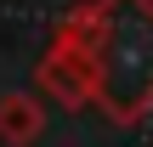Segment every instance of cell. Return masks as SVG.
Here are the masks:
<instances>
[{"mask_svg":"<svg viewBox=\"0 0 153 147\" xmlns=\"http://www.w3.org/2000/svg\"><path fill=\"white\" fill-rule=\"evenodd\" d=\"M62 108H91L97 102V91H91V68H85V57L68 45V40H51V51L40 57V74H34Z\"/></svg>","mask_w":153,"mask_h":147,"instance_id":"7a4b0ae2","label":"cell"},{"mask_svg":"<svg viewBox=\"0 0 153 147\" xmlns=\"http://www.w3.org/2000/svg\"><path fill=\"white\" fill-rule=\"evenodd\" d=\"M40 130H45V113H40L34 91H6L0 96V136L11 147H34Z\"/></svg>","mask_w":153,"mask_h":147,"instance_id":"3957f363","label":"cell"},{"mask_svg":"<svg viewBox=\"0 0 153 147\" xmlns=\"http://www.w3.org/2000/svg\"><path fill=\"white\" fill-rule=\"evenodd\" d=\"M51 40L85 57L97 108L114 125H142L153 113V0H85Z\"/></svg>","mask_w":153,"mask_h":147,"instance_id":"6da1fadb","label":"cell"}]
</instances>
